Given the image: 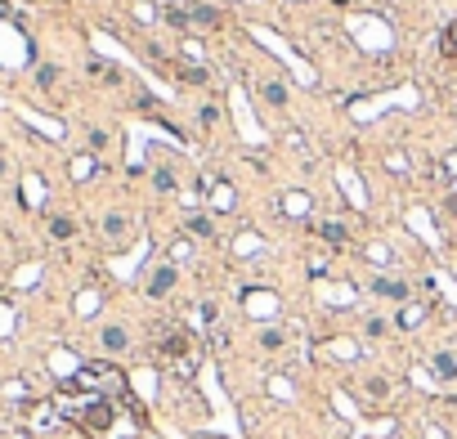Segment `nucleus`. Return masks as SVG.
<instances>
[{
  "mask_svg": "<svg viewBox=\"0 0 457 439\" xmlns=\"http://www.w3.org/2000/svg\"><path fill=\"white\" fill-rule=\"evenodd\" d=\"M117 399H104V395H90V390H77V386H63L58 390V412L77 426V431L94 435V439H117Z\"/></svg>",
  "mask_w": 457,
  "mask_h": 439,
  "instance_id": "1",
  "label": "nucleus"
},
{
  "mask_svg": "<svg viewBox=\"0 0 457 439\" xmlns=\"http://www.w3.org/2000/svg\"><path fill=\"white\" fill-rule=\"evenodd\" d=\"M77 390H90V395H104V399H117V404H130V386L113 363H85V368L72 376Z\"/></svg>",
  "mask_w": 457,
  "mask_h": 439,
  "instance_id": "2",
  "label": "nucleus"
},
{
  "mask_svg": "<svg viewBox=\"0 0 457 439\" xmlns=\"http://www.w3.org/2000/svg\"><path fill=\"white\" fill-rule=\"evenodd\" d=\"M157 355H162V363H170V368L180 363V372H193V341H189V332H184V327H175V332L162 336Z\"/></svg>",
  "mask_w": 457,
  "mask_h": 439,
  "instance_id": "3",
  "label": "nucleus"
},
{
  "mask_svg": "<svg viewBox=\"0 0 457 439\" xmlns=\"http://www.w3.org/2000/svg\"><path fill=\"white\" fill-rule=\"evenodd\" d=\"M170 287H175V265H162V269L148 278V296H166Z\"/></svg>",
  "mask_w": 457,
  "mask_h": 439,
  "instance_id": "4",
  "label": "nucleus"
},
{
  "mask_svg": "<svg viewBox=\"0 0 457 439\" xmlns=\"http://www.w3.org/2000/svg\"><path fill=\"white\" fill-rule=\"evenodd\" d=\"M99 341H104V350H113V355H121V350L130 345L126 327H104V336H99Z\"/></svg>",
  "mask_w": 457,
  "mask_h": 439,
  "instance_id": "5",
  "label": "nucleus"
},
{
  "mask_svg": "<svg viewBox=\"0 0 457 439\" xmlns=\"http://www.w3.org/2000/svg\"><path fill=\"white\" fill-rule=\"evenodd\" d=\"M72 234H77V224H72V220H68V215H54V220H49V238H58V242H68Z\"/></svg>",
  "mask_w": 457,
  "mask_h": 439,
  "instance_id": "6",
  "label": "nucleus"
},
{
  "mask_svg": "<svg viewBox=\"0 0 457 439\" xmlns=\"http://www.w3.org/2000/svg\"><path fill=\"white\" fill-rule=\"evenodd\" d=\"M282 341H287V332H282V327H265V332H261V345H265V350H278Z\"/></svg>",
  "mask_w": 457,
  "mask_h": 439,
  "instance_id": "7",
  "label": "nucleus"
},
{
  "mask_svg": "<svg viewBox=\"0 0 457 439\" xmlns=\"http://www.w3.org/2000/svg\"><path fill=\"white\" fill-rule=\"evenodd\" d=\"M435 372L444 376V381H453V376H457V359H453V355H439V359H435Z\"/></svg>",
  "mask_w": 457,
  "mask_h": 439,
  "instance_id": "8",
  "label": "nucleus"
},
{
  "mask_svg": "<svg viewBox=\"0 0 457 439\" xmlns=\"http://www.w3.org/2000/svg\"><path fill=\"white\" fill-rule=\"evenodd\" d=\"M377 291H381V296H390V300H403V296H408V287H403V283H386V278L377 283Z\"/></svg>",
  "mask_w": 457,
  "mask_h": 439,
  "instance_id": "9",
  "label": "nucleus"
},
{
  "mask_svg": "<svg viewBox=\"0 0 457 439\" xmlns=\"http://www.w3.org/2000/svg\"><path fill=\"white\" fill-rule=\"evenodd\" d=\"M265 99L274 103V108H282V103H287V90H282V81H269V85H265Z\"/></svg>",
  "mask_w": 457,
  "mask_h": 439,
  "instance_id": "10",
  "label": "nucleus"
},
{
  "mask_svg": "<svg viewBox=\"0 0 457 439\" xmlns=\"http://www.w3.org/2000/svg\"><path fill=\"white\" fill-rule=\"evenodd\" d=\"M318 234H323L332 247H341V242H345V229H341V224H332V220H327V224H318Z\"/></svg>",
  "mask_w": 457,
  "mask_h": 439,
  "instance_id": "11",
  "label": "nucleus"
},
{
  "mask_svg": "<svg viewBox=\"0 0 457 439\" xmlns=\"http://www.w3.org/2000/svg\"><path fill=\"white\" fill-rule=\"evenodd\" d=\"M189 229H193L197 238H211V220H206V215H193V220H189Z\"/></svg>",
  "mask_w": 457,
  "mask_h": 439,
  "instance_id": "12",
  "label": "nucleus"
},
{
  "mask_svg": "<svg viewBox=\"0 0 457 439\" xmlns=\"http://www.w3.org/2000/svg\"><path fill=\"white\" fill-rule=\"evenodd\" d=\"M54 81H58V68H41V72H36V85H41V90H49Z\"/></svg>",
  "mask_w": 457,
  "mask_h": 439,
  "instance_id": "13",
  "label": "nucleus"
},
{
  "mask_svg": "<svg viewBox=\"0 0 457 439\" xmlns=\"http://www.w3.org/2000/svg\"><path fill=\"white\" fill-rule=\"evenodd\" d=\"M104 229H108V238H121V229H126V220H121V215H108V220H104Z\"/></svg>",
  "mask_w": 457,
  "mask_h": 439,
  "instance_id": "14",
  "label": "nucleus"
},
{
  "mask_svg": "<svg viewBox=\"0 0 457 439\" xmlns=\"http://www.w3.org/2000/svg\"><path fill=\"white\" fill-rule=\"evenodd\" d=\"M444 50H449V58H457V23L444 32Z\"/></svg>",
  "mask_w": 457,
  "mask_h": 439,
  "instance_id": "15",
  "label": "nucleus"
},
{
  "mask_svg": "<svg viewBox=\"0 0 457 439\" xmlns=\"http://www.w3.org/2000/svg\"><path fill=\"white\" fill-rule=\"evenodd\" d=\"M193 18H197V23H206V27H215V23H220L215 9H193Z\"/></svg>",
  "mask_w": 457,
  "mask_h": 439,
  "instance_id": "16",
  "label": "nucleus"
},
{
  "mask_svg": "<svg viewBox=\"0 0 457 439\" xmlns=\"http://www.w3.org/2000/svg\"><path fill=\"white\" fill-rule=\"evenodd\" d=\"M386 381H381V376H373V381H368V395H373V399H386Z\"/></svg>",
  "mask_w": 457,
  "mask_h": 439,
  "instance_id": "17",
  "label": "nucleus"
},
{
  "mask_svg": "<svg viewBox=\"0 0 457 439\" xmlns=\"http://www.w3.org/2000/svg\"><path fill=\"white\" fill-rule=\"evenodd\" d=\"M215 202L220 206H233V189L229 184H215Z\"/></svg>",
  "mask_w": 457,
  "mask_h": 439,
  "instance_id": "18",
  "label": "nucleus"
},
{
  "mask_svg": "<svg viewBox=\"0 0 457 439\" xmlns=\"http://www.w3.org/2000/svg\"><path fill=\"white\" fill-rule=\"evenodd\" d=\"M0 175H5V157H0Z\"/></svg>",
  "mask_w": 457,
  "mask_h": 439,
  "instance_id": "19",
  "label": "nucleus"
}]
</instances>
